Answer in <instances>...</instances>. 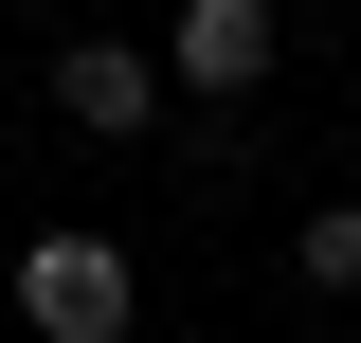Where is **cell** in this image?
I'll return each instance as SVG.
<instances>
[{
	"instance_id": "cell-1",
	"label": "cell",
	"mask_w": 361,
	"mask_h": 343,
	"mask_svg": "<svg viewBox=\"0 0 361 343\" xmlns=\"http://www.w3.org/2000/svg\"><path fill=\"white\" fill-rule=\"evenodd\" d=\"M18 325L37 343H127L145 325V271H127V235H18Z\"/></svg>"
},
{
	"instance_id": "cell-2",
	"label": "cell",
	"mask_w": 361,
	"mask_h": 343,
	"mask_svg": "<svg viewBox=\"0 0 361 343\" xmlns=\"http://www.w3.org/2000/svg\"><path fill=\"white\" fill-rule=\"evenodd\" d=\"M271 73H289V18L271 0H180L163 18V90H199V109H253Z\"/></svg>"
},
{
	"instance_id": "cell-3",
	"label": "cell",
	"mask_w": 361,
	"mask_h": 343,
	"mask_svg": "<svg viewBox=\"0 0 361 343\" xmlns=\"http://www.w3.org/2000/svg\"><path fill=\"white\" fill-rule=\"evenodd\" d=\"M54 127L145 145V127H163V54H145V37H73V54H54Z\"/></svg>"
},
{
	"instance_id": "cell-4",
	"label": "cell",
	"mask_w": 361,
	"mask_h": 343,
	"mask_svg": "<svg viewBox=\"0 0 361 343\" xmlns=\"http://www.w3.org/2000/svg\"><path fill=\"white\" fill-rule=\"evenodd\" d=\"M289 271H307L325 307H361V199H307V217H289Z\"/></svg>"
}]
</instances>
